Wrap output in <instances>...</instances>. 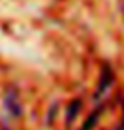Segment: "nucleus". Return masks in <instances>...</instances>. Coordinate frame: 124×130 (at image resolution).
<instances>
[{"mask_svg":"<svg viewBox=\"0 0 124 130\" xmlns=\"http://www.w3.org/2000/svg\"><path fill=\"white\" fill-rule=\"evenodd\" d=\"M114 83V71L109 64H104L102 69H101V74H99V81H97V86H96V91H94V101L99 103L104 95L109 91V88L112 86Z\"/></svg>","mask_w":124,"mask_h":130,"instance_id":"f257e3e1","label":"nucleus"},{"mask_svg":"<svg viewBox=\"0 0 124 130\" xmlns=\"http://www.w3.org/2000/svg\"><path fill=\"white\" fill-rule=\"evenodd\" d=\"M4 108L12 118H19L22 115V103H20L19 93L15 90H9L4 96Z\"/></svg>","mask_w":124,"mask_h":130,"instance_id":"f03ea898","label":"nucleus"},{"mask_svg":"<svg viewBox=\"0 0 124 130\" xmlns=\"http://www.w3.org/2000/svg\"><path fill=\"white\" fill-rule=\"evenodd\" d=\"M81 108H82L81 100H72L71 103H69V106H67V115H66V125H71L72 122L79 117Z\"/></svg>","mask_w":124,"mask_h":130,"instance_id":"7ed1b4c3","label":"nucleus"},{"mask_svg":"<svg viewBox=\"0 0 124 130\" xmlns=\"http://www.w3.org/2000/svg\"><path fill=\"white\" fill-rule=\"evenodd\" d=\"M101 113H102V103H97L96 110H92L91 115H89L86 120H84V125H82L81 130H92V128L96 127V123H97V120H99Z\"/></svg>","mask_w":124,"mask_h":130,"instance_id":"20e7f679","label":"nucleus"}]
</instances>
